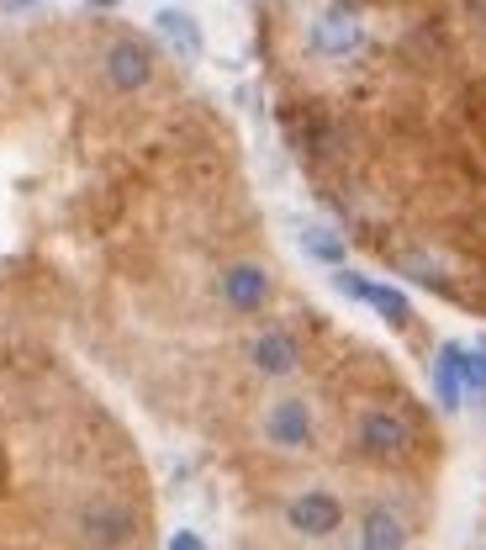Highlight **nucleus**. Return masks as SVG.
<instances>
[{
	"label": "nucleus",
	"instance_id": "nucleus-1",
	"mask_svg": "<svg viewBox=\"0 0 486 550\" xmlns=\"http://www.w3.org/2000/svg\"><path fill=\"white\" fill-rule=\"evenodd\" d=\"M259 48L280 138L349 244L486 318V6H270Z\"/></svg>",
	"mask_w": 486,
	"mask_h": 550
},
{
	"label": "nucleus",
	"instance_id": "nucleus-2",
	"mask_svg": "<svg viewBox=\"0 0 486 550\" xmlns=\"http://www.w3.org/2000/svg\"><path fill=\"white\" fill-rule=\"evenodd\" d=\"M0 550H159L133 429L27 334H0Z\"/></svg>",
	"mask_w": 486,
	"mask_h": 550
}]
</instances>
